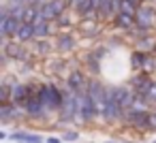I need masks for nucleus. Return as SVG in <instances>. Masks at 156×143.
Instances as JSON below:
<instances>
[{"label":"nucleus","instance_id":"nucleus-1","mask_svg":"<svg viewBox=\"0 0 156 143\" xmlns=\"http://www.w3.org/2000/svg\"><path fill=\"white\" fill-rule=\"evenodd\" d=\"M126 94V85H109L107 90V105H105V113H103V122L107 124H115L124 120V109H122V100Z\"/></svg>","mask_w":156,"mask_h":143},{"label":"nucleus","instance_id":"nucleus-2","mask_svg":"<svg viewBox=\"0 0 156 143\" xmlns=\"http://www.w3.org/2000/svg\"><path fill=\"white\" fill-rule=\"evenodd\" d=\"M41 103H43V109L47 115L56 113L62 109V103H64V88H58L56 81H47V83H41Z\"/></svg>","mask_w":156,"mask_h":143},{"label":"nucleus","instance_id":"nucleus-3","mask_svg":"<svg viewBox=\"0 0 156 143\" xmlns=\"http://www.w3.org/2000/svg\"><path fill=\"white\" fill-rule=\"evenodd\" d=\"M135 19H137V30L154 32V28H156V7H154V5H143V7H139Z\"/></svg>","mask_w":156,"mask_h":143},{"label":"nucleus","instance_id":"nucleus-4","mask_svg":"<svg viewBox=\"0 0 156 143\" xmlns=\"http://www.w3.org/2000/svg\"><path fill=\"white\" fill-rule=\"evenodd\" d=\"M90 79L92 77H88L86 68H73V71H69V77L64 81H66V88H71L75 92H88Z\"/></svg>","mask_w":156,"mask_h":143},{"label":"nucleus","instance_id":"nucleus-5","mask_svg":"<svg viewBox=\"0 0 156 143\" xmlns=\"http://www.w3.org/2000/svg\"><path fill=\"white\" fill-rule=\"evenodd\" d=\"M2 54L5 56H9L11 60H22V62H26V60H30L32 56H34V51H28L20 41H5L2 43Z\"/></svg>","mask_w":156,"mask_h":143},{"label":"nucleus","instance_id":"nucleus-6","mask_svg":"<svg viewBox=\"0 0 156 143\" xmlns=\"http://www.w3.org/2000/svg\"><path fill=\"white\" fill-rule=\"evenodd\" d=\"M22 120H28V115H26V111H22V109H17L13 103H9V105H0V122L2 124H11V122H22Z\"/></svg>","mask_w":156,"mask_h":143},{"label":"nucleus","instance_id":"nucleus-7","mask_svg":"<svg viewBox=\"0 0 156 143\" xmlns=\"http://www.w3.org/2000/svg\"><path fill=\"white\" fill-rule=\"evenodd\" d=\"M54 47H56L58 54H69V51H73V49L77 47V39H75V34H71V32H62V34L56 37Z\"/></svg>","mask_w":156,"mask_h":143},{"label":"nucleus","instance_id":"nucleus-8","mask_svg":"<svg viewBox=\"0 0 156 143\" xmlns=\"http://www.w3.org/2000/svg\"><path fill=\"white\" fill-rule=\"evenodd\" d=\"M111 24H113V28H115L118 32H126V34H130V32L137 28V19L130 17V15H124V13H118Z\"/></svg>","mask_w":156,"mask_h":143},{"label":"nucleus","instance_id":"nucleus-9","mask_svg":"<svg viewBox=\"0 0 156 143\" xmlns=\"http://www.w3.org/2000/svg\"><path fill=\"white\" fill-rule=\"evenodd\" d=\"M9 139L15 141V143H45V139H43L41 134H37V132H28V130H24V128L13 130Z\"/></svg>","mask_w":156,"mask_h":143},{"label":"nucleus","instance_id":"nucleus-10","mask_svg":"<svg viewBox=\"0 0 156 143\" xmlns=\"http://www.w3.org/2000/svg\"><path fill=\"white\" fill-rule=\"evenodd\" d=\"M77 30L83 37H96L101 32V22L98 19H79L77 22Z\"/></svg>","mask_w":156,"mask_h":143},{"label":"nucleus","instance_id":"nucleus-11","mask_svg":"<svg viewBox=\"0 0 156 143\" xmlns=\"http://www.w3.org/2000/svg\"><path fill=\"white\" fill-rule=\"evenodd\" d=\"M56 32V24L51 22H45V19H39L34 24V41H43L47 37H51Z\"/></svg>","mask_w":156,"mask_h":143},{"label":"nucleus","instance_id":"nucleus-12","mask_svg":"<svg viewBox=\"0 0 156 143\" xmlns=\"http://www.w3.org/2000/svg\"><path fill=\"white\" fill-rule=\"evenodd\" d=\"M15 41H20L22 45H26V43L34 41V26H32V24H24V26L20 28V32H17Z\"/></svg>","mask_w":156,"mask_h":143},{"label":"nucleus","instance_id":"nucleus-13","mask_svg":"<svg viewBox=\"0 0 156 143\" xmlns=\"http://www.w3.org/2000/svg\"><path fill=\"white\" fill-rule=\"evenodd\" d=\"M147 56L150 54H143V51H133L130 54V66L133 68H137V73H141L143 71V66H145V62H147Z\"/></svg>","mask_w":156,"mask_h":143},{"label":"nucleus","instance_id":"nucleus-14","mask_svg":"<svg viewBox=\"0 0 156 143\" xmlns=\"http://www.w3.org/2000/svg\"><path fill=\"white\" fill-rule=\"evenodd\" d=\"M32 51H34V56L37 58H45L49 51H51V41H34V47H32Z\"/></svg>","mask_w":156,"mask_h":143},{"label":"nucleus","instance_id":"nucleus-15","mask_svg":"<svg viewBox=\"0 0 156 143\" xmlns=\"http://www.w3.org/2000/svg\"><path fill=\"white\" fill-rule=\"evenodd\" d=\"M49 5H51L56 17H60V15H64V13L71 11V2H69V0H49Z\"/></svg>","mask_w":156,"mask_h":143},{"label":"nucleus","instance_id":"nucleus-16","mask_svg":"<svg viewBox=\"0 0 156 143\" xmlns=\"http://www.w3.org/2000/svg\"><path fill=\"white\" fill-rule=\"evenodd\" d=\"M54 24H56V28H60V30L69 32V30L73 28V17H71L69 13H64V15H60V17H58V19L54 22Z\"/></svg>","mask_w":156,"mask_h":143},{"label":"nucleus","instance_id":"nucleus-17","mask_svg":"<svg viewBox=\"0 0 156 143\" xmlns=\"http://www.w3.org/2000/svg\"><path fill=\"white\" fill-rule=\"evenodd\" d=\"M137 11H139V7H137V5L128 2V0H120V13L130 15V17H137Z\"/></svg>","mask_w":156,"mask_h":143},{"label":"nucleus","instance_id":"nucleus-18","mask_svg":"<svg viewBox=\"0 0 156 143\" xmlns=\"http://www.w3.org/2000/svg\"><path fill=\"white\" fill-rule=\"evenodd\" d=\"M77 139H79V132H77V130H69V128H66L64 134H62V141H64V143H73V141H77Z\"/></svg>","mask_w":156,"mask_h":143},{"label":"nucleus","instance_id":"nucleus-19","mask_svg":"<svg viewBox=\"0 0 156 143\" xmlns=\"http://www.w3.org/2000/svg\"><path fill=\"white\" fill-rule=\"evenodd\" d=\"M147 103H150V107H156V79H154V83H152V88H150V92H147Z\"/></svg>","mask_w":156,"mask_h":143},{"label":"nucleus","instance_id":"nucleus-20","mask_svg":"<svg viewBox=\"0 0 156 143\" xmlns=\"http://www.w3.org/2000/svg\"><path fill=\"white\" fill-rule=\"evenodd\" d=\"M45 143H64V141H62V137H51V134H49V137L45 139Z\"/></svg>","mask_w":156,"mask_h":143},{"label":"nucleus","instance_id":"nucleus-21","mask_svg":"<svg viewBox=\"0 0 156 143\" xmlns=\"http://www.w3.org/2000/svg\"><path fill=\"white\" fill-rule=\"evenodd\" d=\"M9 62H11V58H9V56H5V54L0 56V66H2V68H5V66H7Z\"/></svg>","mask_w":156,"mask_h":143},{"label":"nucleus","instance_id":"nucleus-22","mask_svg":"<svg viewBox=\"0 0 156 143\" xmlns=\"http://www.w3.org/2000/svg\"><path fill=\"white\" fill-rule=\"evenodd\" d=\"M128 2H133V5H137V7H143V0H128Z\"/></svg>","mask_w":156,"mask_h":143},{"label":"nucleus","instance_id":"nucleus-23","mask_svg":"<svg viewBox=\"0 0 156 143\" xmlns=\"http://www.w3.org/2000/svg\"><path fill=\"white\" fill-rule=\"evenodd\" d=\"M105 143H126V141H115V139H109V141H105Z\"/></svg>","mask_w":156,"mask_h":143},{"label":"nucleus","instance_id":"nucleus-24","mask_svg":"<svg viewBox=\"0 0 156 143\" xmlns=\"http://www.w3.org/2000/svg\"><path fill=\"white\" fill-rule=\"evenodd\" d=\"M156 0H143V5H154Z\"/></svg>","mask_w":156,"mask_h":143},{"label":"nucleus","instance_id":"nucleus-25","mask_svg":"<svg viewBox=\"0 0 156 143\" xmlns=\"http://www.w3.org/2000/svg\"><path fill=\"white\" fill-rule=\"evenodd\" d=\"M154 113H156V107H154Z\"/></svg>","mask_w":156,"mask_h":143},{"label":"nucleus","instance_id":"nucleus-26","mask_svg":"<svg viewBox=\"0 0 156 143\" xmlns=\"http://www.w3.org/2000/svg\"><path fill=\"white\" fill-rule=\"evenodd\" d=\"M69 2H73V0H69Z\"/></svg>","mask_w":156,"mask_h":143}]
</instances>
